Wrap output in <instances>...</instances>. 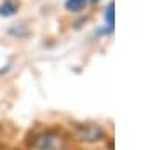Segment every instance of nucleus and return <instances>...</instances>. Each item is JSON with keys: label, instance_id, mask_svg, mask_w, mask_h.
I'll return each instance as SVG.
<instances>
[{"label": "nucleus", "instance_id": "f257e3e1", "mask_svg": "<svg viewBox=\"0 0 145 150\" xmlns=\"http://www.w3.org/2000/svg\"><path fill=\"white\" fill-rule=\"evenodd\" d=\"M69 141L82 146H96L103 145L110 134L106 132V127L97 122H72L65 129Z\"/></svg>", "mask_w": 145, "mask_h": 150}, {"label": "nucleus", "instance_id": "f03ea898", "mask_svg": "<svg viewBox=\"0 0 145 150\" xmlns=\"http://www.w3.org/2000/svg\"><path fill=\"white\" fill-rule=\"evenodd\" d=\"M69 143L65 129L44 127L27 139V150H69Z\"/></svg>", "mask_w": 145, "mask_h": 150}, {"label": "nucleus", "instance_id": "7ed1b4c3", "mask_svg": "<svg viewBox=\"0 0 145 150\" xmlns=\"http://www.w3.org/2000/svg\"><path fill=\"white\" fill-rule=\"evenodd\" d=\"M16 11H18V6H16V2H13V0H6V2L0 6V16H4V18L13 16Z\"/></svg>", "mask_w": 145, "mask_h": 150}, {"label": "nucleus", "instance_id": "20e7f679", "mask_svg": "<svg viewBox=\"0 0 145 150\" xmlns=\"http://www.w3.org/2000/svg\"><path fill=\"white\" fill-rule=\"evenodd\" d=\"M85 6H87V0H67L65 2V9L69 13H80Z\"/></svg>", "mask_w": 145, "mask_h": 150}, {"label": "nucleus", "instance_id": "39448f33", "mask_svg": "<svg viewBox=\"0 0 145 150\" xmlns=\"http://www.w3.org/2000/svg\"><path fill=\"white\" fill-rule=\"evenodd\" d=\"M104 20L108 23V28L113 30V4H108L104 9Z\"/></svg>", "mask_w": 145, "mask_h": 150}, {"label": "nucleus", "instance_id": "423d86ee", "mask_svg": "<svg viewBox=\"0 0 145 150\" xmlns=\"http://www.w3.org/2000/svg\"><path fill=\"white\" fill-rule=\"evenodd\" d=\"M0 150H9V148H0Z\"/></svg>", "mask_w": 145, "mask_h": 150}]
</instances>
